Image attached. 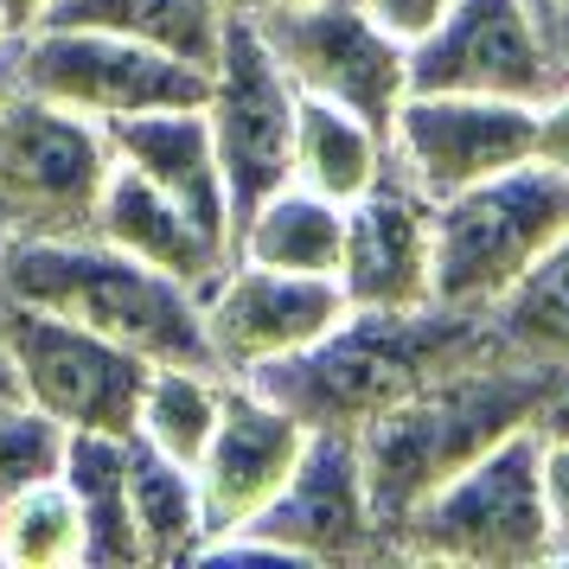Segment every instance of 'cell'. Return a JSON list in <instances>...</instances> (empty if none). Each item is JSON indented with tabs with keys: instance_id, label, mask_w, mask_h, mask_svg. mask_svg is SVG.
<instances>
[{
	"instance_id": "cell-2",
	"label": "cell",
	"mask_w": 569,
	"mask_h": 569,
	"mask_svg": "<svg viewBox=\"0 0 569 569\" xmlns=\"http://www.w3.org/2000/svg\"><path fill=\"white\" fill-rule=\"evenodd\" d=\"M487 352H499L487 313H455V308L359 313V308H346L313 346L250 371V385L269 390L308 429L359 436L371 416L403 403L410 390H422L429 378L455 371V365L487 359Z\"/></svg>"
},
{
	"instance_id": "cell-20",
	"label": "cell",
	"mask_w": 569,
	"mask_h": 569,
	"mask_svg": "<svg viewBox=\"0 0 569 569\" xmlns=\"http://www.w3.org/2000/svg\"><path fill=\"white\" fill-rule=\"evenodd\" d=\"M339 237H346V206L308 192L301 180H288L262 206H250L237 218L231 257L262 262V269H288V276H333Z\"/></svg>"
},
{
	"instance_id": "cell-5",
	"label": "cell",
	"mask_w": 569,
	"mask_h": 569,
	"mask_svg": "<svg viewBox=\"0 0 569 569\" xmlns=\"http://www.w3.org/2000/svg\"><path fill=\"white\" fill-rule=\"evenodd\" d=\"M569 231V173L518 160L436 199V308L487 313Z\"/></svg>"
},
{
	"instance_id": "cell-10",
	"label": "cell",
	"mask_w": 569,
	"mask_h": 569,
	"mask_svg": "<svg viewBox=\"0 0 569 569\" xmlns=\"http://www.w3.org/2000/svg\"><path fill=\"white\" fill-rule=\"evenodd\" d=\"M295 103L301 90L262 46V32L231 13L206 78V129L224 173V199H231V231L250 206L295 180Z\"/></svg>"
},
{
	"instance_id": "cell-6",
	"label": "cell",
	"mask_w": 569,
	"mask_h": 569,
	"mask_svg": "<svg viewBox=\"0 0 569 569\" xmlns=\"http://www.w3.org/2000/svg\"><path fill=\"white\" fill-rule=\"evenodd\" d=\"M206 557H262V563H352V557H390L385 525L365 487L359 436L346 429H308L301 461L288 467L276 499L243 531H224L199 550Z\"/></svg>"
},
{
	"instance_id": "cell-25",
	"label": "cell",
	"mask_w": 569,
	"mask_h": 569,
	"mask_svg": "<svg viewBox=\"0 0 569 569\" xmlns=\"http://www.w3.org/2000/svg\"><path fill=\"white\" fill-rule=\"evenodd\" d=\"M224 403V371L211 365H148V385L134 403V441L180 467H199Z\"/></svg>"
},
{
	"instance_id": "cell-18",
	"label": "cell",
	"mask_w": 569,
	"mask_h": 569,
	"mask_svg": "<svg viewBox=\"0 0 569 569\" xmlns=\"http://www.w3.org/2000/svg\"><path fill=\"white\" fill-rule=\"evenodd\" d=\"M90 237H103L109 250L148 262V269L180 276L186 288H206L218 276V262L231 257L224 243H211L199 231V218L180 199H167L154 180H141L122 160H109V180L97 192V211H90Z\"/></svg>"
},
{
	"instance_id": "cell-14",
	"label": "cell",
	"mask_w": 569,
	"mask_h": 569,
	"mask_svg": "<svg viewBox=\"0 0 569 569\" xmlns=\"http://www.w3.org/2000/svg\"><path fill=\"white\" fill-rule=\"evenodd\" d=\"M199 313H206L211 371L250 378L262 365L313 346L346 313V295L333 276H288V269L224 257L218 276L199 288Z\"/></svg>"
},
{
	"instance_id": "cell-33",
	"label": "cell",
	"mask_w": 569,
	"mask_h": 569,
	"mask_svg": "<svg viewBox=\"0 0 569 569\" xmlns=\"http://www.w3.org/2000/svg\"><path fill=\"white\" fill-rule=\"evenodd\" d=\"M550 52H557V71H569V0H557V7H550Z\"/></svg>"
},
{
	"instance_id": "cell-11",
	"label": "cell",
	"mask_w": 569,
	"mask_h": 569,
	"mask_svg": "<svg viewBox=\"0 0 569 569\" xmlns=\"http://www.w3.org/2000/svg\"><path fill=\"white\" fill-rule=\"evenodd\" d=\"M250 27L262 32V46L276 52L301 97H327L378 129H390L397 103L410 97V46H397L378 20H365L359 0H308Z\"/></svg>"
},
{
	"instance_id": "cell-4",
	"label": "cell",
	"mask_w": 569,
	"mask_h": 569,
	"mask_svg": "<svg viewBox=\"0 0 569 569\" xmlns=\"http://www.w3.org/2000/svg\"><path fill=\"white\" fill-rule=\"evenodd\" d=\"M538 422L487 448L480 461L448 473L422 506L390 525V557L416 563H473V569H531L557 557V525L543 512L538 480Z\"/></svg>"
},
{
	"instance_id": "cell-30",
	"label": "cell",
	"mask_w": 569,
	"mask_h": 569,
	"mask_svg": "<svg viewBox=\"0 0 569 569\" xmlns=\"http://www.w3.org/2000/svg\"><path fill=\"white\" fill-rule=\"evenodd\" d=\"M538 160H550V167L569 173V71H563V83L538 103Z\"/></svg>"
},
{
	"instance_id": "cell-7",
	"label": "cell",
	"mask_w": 569,
	"mask_h": 569,
	"mask_svg": "<svg viewBox=\"0 0 569 569\" xmlns=\"http://www.w3.org/2000/svg\"><path fill=\"white\" fill-rule=\"evenodd\" d=\"M109 160L103 122L13 83L0 97V250L27 237L90 231Z\"/></svg>"
},
{
	"instance_id": "cell-32",
	"label": "cell",
	"mask_w": 569,
	"mask_h": 569,
	"mask_svg": "<svg viewBox=\"0 0 569 569\" xmlns=\"http://www.w3.org/2000/svg\"><path fill=\"white\" fill-rule=\"evenodd\" d=\"M237 20H269V13H288V7H308V0H218Z\"/></svg>"
},
{
	"instance_id": "cell-17",
	"label": "cell",
	"mask_w": 569,
	"mask_h": 569,
	"mask_svg": "<svg viewBox=\"0 0 569 569\" xmlns=\"http://www.w3.org/2000/svg\"><path fill=\"white\" fill-rule=\"evenodd\" d=\"M109 154L134 167L141 180H154L167 199H180L199 218V231L231 250V199H224V173H218V154H211L206 103L141 109V116L109 122Z\"/></svg>"
},
{
	"instance_id": "cell-39",
	"label": "cell",
	"mask_w": 569,
	"mask_h": 569,
	"mask_svg": "<svg viewBox=\"0 0 569 569\" xmlns=\"http://www.w3.org/2000/svg\"><path fill=\"white\" fill-rule=\"evenodd\" d=\"M557 557H569V538H563V550H557Z\"/></svg>"
},
{
	"instance_id": "cell-15",
	"label": "cell",
	"mask_w": 569,
	"mask_h": 569,
	"mask_svg": "<svg viewBox=\"0 0 569 569\" xmlns=\"http://www.w3.org/2000/svg\"><path fill=\"white\" fill-rule=\"evenodd\" d=\"M333 282L359 313L436 308V199L397 160L346 206Z\"/></svg>"
},
{
	"instance_id": "cell-13",
	"label": "cell",
	"mask_w": 569,
	"mask_h": 569,
	"mask_svg": "<svg viewBox=\"0 0 569 569\" xmlns=\"http://www.w3.org/2000/svg\"><path fill=\"white\" fill-rule=\"evenodd\" d=\"M390 160L429 199L506 173L538 154V103L512 97H467V90H410L390 116Z\"/></svg>"
},
{
	"instance_id": "cell-38",
	"label": "cell",
	"mask_w": 569,
	"mask_h": 569,
	"mask_svg": "<svg viewBox=\"0 0 569 569\" xmlns=\"http://www.w3.org/2000/svg\"><path fill=\"white\" fill-rule=\"evenodd\" d=\"M0 52H13V27L7 20H0Z\"/></svg>"
},
{
	"instance_id": "cell-1",
	"label": "cell",
	"mask_w": 569,
	"mask_h": 569,
	"mask_svg": "<svg viewBox=\"0 0 569 569\" xmlns=\"http://www.w3.org/2000/svg\"><path fill=\"white\" fill-rule=\"evenodd\" d=\"M557 390H569V378L525 365L512 352H487V359L429 378L403 403H390L385 416H371L359 429V461L378 525H385V550L397 518L422 506L448 473H461L467 461H480L506 436L531 429L557 403Z\"/></svg>"
},
{
	"instance_id": "cell-12",
	"label": "cell",
	"mask_w": 569,
	"mask_h": 569,
	"mask_svg": "<svg viewBox=\"0 0 569 569\" xmlns=\"http://www.w3.org/2000/svg\"><path fill=\"white\" fill-rule=\"evenodd\" d=\"M557 83L563 71L531 0H448V13L410 46V90L543 103Z\"/></svg>"
},
{
	"instance_id": "cell-31",
	"label": "cell",
	"mask_w": 569,
	"mask_h": 569,
	"mask_svg": "<svg viewBox=\"0 0 569 569\" xmlns=\"http://www.w3.org/2000/svg\"><path fill=\"white\" fill-rule=\"evenodd\" d=\"M0 20H7V27H13V39H20L27 27H39V20H46V0H0Z\"/></svg>"
},
{
	"instance_id": "cell-23",
	"label": "cell",
	"mask_w": 569,
	"mask_h": 569,
	"mask_svg": "<svg viewBox=\"0 0 569 569\" xmlns=\"http://www.w3.org/2000/svg\"><path fill=\"white\" fill-rule=\"evenodd\" d=\"M129 518L141 563H192L206 543V506L192 467L154 455L148 441L129 436Z\"/></svg>"
},
{
	"instance_id": "cell-28",
	"label": "cell",
	"mask_w": 569,
	"mask_h": 569,
	"mask_svg": "<svg viewBox=\"0 0 569 569\" xmlns=\"http://www.w3.org/2000/svg\"><path fill=\"white\" fill-rule=\"evenodd\" d=\"M538 436H543V448H538L543 512L557 525V550H563V538H569V436H557V429H538Z\"/></svg>"
},
{
	"instance_id": "cell-34",
	"label": "cell",
	"mask_w": 569,
	"mask_h": 569,
	"mask_svg": "<svg viewBox=\"0 0 569 569\" xmlns=\"http://www.w3.org/2000/svg\"><path fill=\"white\" fill-rule=\"evenodd\" d=\"M538 429H557V436H569V390H557V403L538 416Z\"/></svg>"
},
{
	"instance_id": "cell-9",
	"label": "cell",
	"mask_w": 569,
	"mask_h": 569,
	"mask_svg": "<svg viewBox=\"0 0 569 569\" xmlns=\"http://www.w3.org/2000/svg\"><path fill=\"white\" fill-rule=\"evenodd\" d=\"M0 346L13 365V390L32 410H46L58 429H97V436H134V403L148 385V359L90 333L83 320H64L32 301L0 295Z\"/></svg>"
},
{
	"instance_id": "cell-21",
	"label": "cell",
	"mask_w": 569,
	"mask_h": 569,
	"mask_svg": "<svg viewBox=\"0 0 569 569\" xmlns=\"http://www.w3.org/2000/svg\"><path fill=\"white\" fill-rule=\"evenodd\" d=\"M390 141L378 122H365L352 109L327 103V97H301L295 103V180L333 199V206H352L365 186L385 173Z\"/></svg>"
},
{
	"instance_id": "cell-3",
	"label": "cell",
	"mask_w": 569,
	"mask_h": 569,
	"mask_svg": "<svg viewBox=\"0 0 569 569\" xmlns=\"http://www.w3.org/2000/svg\"><path fill=\"white\" fill-rule=\"evenodd\" d=\"M0 295L83 320L90 333L129 346L148 365H211L199 288L109 250L90 231L7 243L0 250Z\"/></svg>"
},
{
	"instance_id": "cell-35",
	"label": "cell",
	"mask_w": 569,
	"mask_h": 569,
	"mask_svg": "<svg viewBox=\"0 0 569 569\" xmlns=\"http://www.w3.org/2000/svg\"><path fill=\"white\" fill-rule=\"evenodd\" d=\"M0 397H20V390H13V365H7V346H0Z\"/></svg>"
},
{
	"instance_id": "cell-27",
	"label": "cell",
	"mask_w": 569,
	"mask_h": 569,
	"mask_svg": "<svg viewBox=\"0 0 569 569\" xmlns=\"http://www.w3.org/2000/svg\"><path fill=\"white\" fill-rule=\"evenodd\" d=\"M64 436L46 410H32L27 397H0V506L20 499L39 480H58L64 467Z\"/></svg>"
},
{
	"instance_id": "cell-22",
	"label": "cell",
	"mask_w": 569,
	"mask_h": 569,
	"mask_svg": "<svg viewBox=\"0 0 569 569\" xmlns=\"http://www.w3.org/2000/svg\"><path fill=\"white\" fill-rule=\"evenodd\" d=\"M499 352L569 378V231L487 308Z\"/></svg>"
},
{
	"instance_id": "cell-26",
	"label": "cell",
	"mask_w": 569,
	"mask_h": 569,
	"mask_svg": "<svg viewBox=\"0 0 569 569\" xmlns=\"http://www.w3.org/2000/svg\"><path fill=\"white\" fill-rule=\"evenodd\" d=\"M0 563L13 569H71L83 563V518L64 480H39L0 506Z\"/></svg>"
},
{
	"instance_id": "cell-19",
	"label": "cell",
	"mask_w": 569,
	"mask_h": 569,
	"mask_svg": "<svg viewBox=\"0 0 569 569\" xmlns=\"http://www.w3.org/2000/svg\"><path fill=\"white\" fill-rule=\"evenodd\" d=\"M58 480H64L71 506L83 518V563H103V569L141 563L134 518H129V436L71 429Z\"/></svg>"
},
{
	"instance_id": "cell-29",
	"label": "cell",
	"mask_w": 569,
	"mask_h": 569,
	"mask_svg": "<svg viewBox=\"0 0 569 569\" xmlns=\"http://www.w3.org/2000/svg\"><path fill=\"white\" fill-rule=\"evenodd\" d=\"M359 13L365 20H378L397 46H416V39L448 13V0H359Z\"/></svg>"
},
{
	"instance_id": "cell-24",
	"label": "cell",
	"mask_w": 569,
	"mask_h": 569,
	"mask_svg": "<svg viewBox=\"0 0 569 569\" xmlns=\"http://www.w3.org/2000/svg\"><path fill=\"white\" fill-rule=\"evenodd\" d=\"M46 20L52 27H103V32H129L148 46L192 58L211 71L218 52V32H224V7L218 0H46Z\"/></svg>"
},
{
	"instance_id": "cell-37",
	"label": "cell",
	"mask_w": 569,
	"mask_h": 569,
	"mask_svg": "<svg viewBox=\"0 0 569 569\" xmlns=\"http://www.w3.org/2000/svg\"><path fill=\"white\" fill-rule=\"evenodd\" d=\"M550 7H557V0H531V13H538L543 27H550Z\"/></svg>"
},
{
	"instance_id": "cell-16",
	"label": "cell",
	"mask_w": 569,
	"mask_h": 569,
	"mask_svg": "<svg viewBox=\"0 0 569 569\" xmlns=\"http://www.w3.org/2000/svg\"><path fill=\"white\" fill-rule=\"evenodd\" d=\"M301 448H308V422L301 416H288L250 378H224L218 429H211L206 455L192 467L199 506H206V543L224 538V531H243L276 499V487L288 480V467L301 461Z\"/></svg>"
},
{
	"instance_id": "cell-8",
	"label": "cell",
	"mask_w": 569,
	"mask_h": 569,
	"mask_svg": "<svg viewBox=\"0 0 569 569\" xmlns=\"http://www.w3.org/2000/svg\"><path fill=\"white\" fill-rule=\"evenodd\" d=\"M13 83L90 116V122H122L141 109H186L206 103V64L129 39V32H103V27H52L39 20L13 39Z\"/></svg>"
},
{
	"instance_id": "cell-36",
	"label": "cell",
	"mask_w": 569,
	"mask_h": 569,
	"mask_svg": "<svg viewBox=\"0 0 569 569\" xmlns=\"http://www.w3.org/2000/svg\"><path fill=\"white\" fill-rule=\"evenodd\" d=\"M7 90H13V58L0 52V97H7Z\"/></svg>"
}]
</instances>
